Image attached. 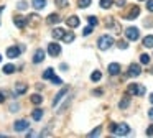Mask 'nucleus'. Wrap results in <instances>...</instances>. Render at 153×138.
Wrapping results in <instances>:
<instances>
[{"label": "nucleus", "instance_id": "obj_1", "mask_svg": "<svg viewBox=\"0 0 153 138\" xmlns=\"http://www.w3.org/2000/svg\"><path fill=\"white\" fill-rule=\"evenodd\" d=\"M110 131L117 137H127L130 133V127L127 123H112L110 125Z\"/></svg>", "mask_w": 153, "mask_h": 138}, {"label": "nucleus", "instance_id": "obj_2", "mask_svg": "<svg viewBox=\"0 0 153 138\" xmlns=\"http://www.w3.org/2000/svg\"><path fill=\"white\" fill-rule=\"evenodd\" d=\"M114 45V38L109 35H104L99 38V41H97V46H99V49H102V51H105V49H109L110 46Z\"/></svg>", "mask_w": 153, "mask_h": 138}, {"label": "nucleus", "instance_id": "obj_3", "mask_svg": "<svg viewBox=\"0 0 153 138\" xmlns=\"http://www.w3.org/2000/svg\"><path fill=\"white\" fill-rule=\"evenodd\" d=\"M127 92H128L130 95H143L145 94V87L140 84H130L128 87H127Z\"/></svg>", "mask_w": 153, "mask_h": 138}, {"label": "nucleus", "instance_id": "obj_4", "mask_svg": "<svg viewBox=\"0 0 153 138\" xmlns=\"http://www.w3.org/2000/svg\"><path fill=\"white\" fill-rule=\"evenodd\" d=\"M125 36L130 39V41H137L140 36V31L138 28H135V26H128V28L125 30Z\"/></svg>", "mask_w": 153, "mask_h": 138}, {"label": "nucleus", "instance_id": "obj_5", "mask_svg": "<svg viewBox=\"0 0 153 138\" xmlns=\"http://www.w3.org/2000/svg\"><path fill=\"white\" fill-rule=\"evenodd\" d=\"M48 53H50L53 58H56V56L61 54V46L58 45V43H50V45H48Z\"/></svg>", "mask_w": 153, "mask_h": 138}, {"label": "nucleus", "instance_id": "obj_6", "mask_svg": "<svg viewBox=\"0 0 153 138\" xmlns=\"http://www.w3.org/2000/svg\"><path fill=\"white\" fill-rule=\"evenodd\" d=\"M138 15H140V8H138L137 5H133L132 8H130V12L127 13V15H123V18H127V20H135Z\"/></svg>", "mask_w": 153, "mask_h": 138}, {"label": "nucleus", "instance_id": "obj_7", "mask_svg": "<svg viewBox=\"0 0 153 138\" xmlns=\"http://www.w3.org/2000/svg\"><path fill=\"white\" fill-rule=\"evenodd\" d=\"M20 53H22V48H18V46H10V48L7 49V56L10 59L18 58V56H20Z\"/></svg>", "mask_w": 153, "mask_h": 138}, {"label": "nucleus", "instance_id": "obj_8", "mask_svg": "<svg viewBox=\"0 0 153 138\" xmlns=\"http://www.w3.org/2000/svg\"><path fill=\"white\" fill-rule=\"evenodd\" d=\"M68 92H69V87H68V85H66V87H63L59 92H58V94H56V97H54V100H53V107H56V105H58V102H59L63 97H66V94H68Z\"/></svg>", "mask_w": 153, "mask_h": 138}, {"label": "nucleus", "instance_id": "obj_9", "mask_svg": "<svg viewBox=\"0 0 153 138\" xmlns=\"http://www.w3.org/2000/svg\"><path fill=\"white\" fill-rule=\"evenodd\" d=\"M140 72H142V68H140L138 64H130V68H128L130 77H137V76H140Z\"/></svg>", "mask_w": 153, "mask_h": 138}, {"label": "nucleus", "instance_id": "obj_10", "mask_svg": "<svg viewBox=\"0 0 153 138\" xmlns=\"http://www.w3.org/2000/svg\"><path fill=\"white\" fill-rule=\"evenodd\" d=\"M13 128H15V131H23L28 128V122L27 120H17L13 123Z\"/></svg>", "mask_w": 153, "mask_h": 138}, {"label": "nucleus", "instance_id": "obj_11", "mask_svg": "<svg viewBox=\"0 0 153 138\" xmlns=\"http://www.w3.org/2000/svg\"><path fill=\"white\" fill-rule=\"evenodd\" d=\"M79 23H81V20L77 18L76 15H73V16H69V18L66 20V25L69 26V28H77L79 26Z\"/></svg>", "mask_w": 153, "mask_h": 138}, {"label": "nucleus", "instance_id": "obj_12", "mask_svg": "<svg viewBox=\"0 0 153 138\" xmlns=\"http://www.w3.org/2000/svg\"><path fill=\"white\" fill-rule=\"evenodd\" d=\"M27 23L30 26H36L38 23H40V15H36V13H30V16H28Z\"/></svg>", "mask_w": 153, "mask_h": 138}, {"label": "nucleus", "instance_id": "obj_13", "mask_svg": "<svg viewBox=\"0 0 153 138\" xmlns=\"http://www.w3.org/2000/svg\"><path fill=\"white\" fill-rule=\"evenodd\" d=\"M13 22H15V25H17V28H25V25H27V20H25V16H22V15H15Z\"/></svg>", "mask_w": 153, "mask_h": 138}, {"label": "nucleus", "instance_id": "obj_14", "mask_svg": "<svg viewBox=\"0 0 153 138\" xmlns=\"http://www.w3.org/2000/svg\"><path fill=\"white\" fill-rule=\"evenodd\" d=\"M27 91H28V85L27 84H23V82H17V85H15V94L22 95V94H25Z\"/></svg>", "mask_w": 153, "mask_h": 138}, {"label": "nucleus", "instance_id": "obj_15", "mask_svg": "<svg viewBox=\"0 0 153 138\" xmlns=\"http://www.w3.org/2000/svg\"><path fill=\"white\" fill-rule=\"evenodd\" d=\"M43 59H45V51L43 49H38L33 56V64H40V62H43Z\"/></svg>", "mask_w": 153, "mask_h": 138}, {"label": "nucleus", "instance_id": "obj_16", "mask_svg": "<svg viewBox=\"0 0 153 138\" xmlns=\"http://www.w3.org/2000/svg\"><path fill=\"white\" fill-rule=\"evenodd\" d=\"M59 22H61V15H58V13H51V15L46 18L48 25H54V23H59Z\"/></svg>", "mask_w": 153, "mask_h": 138}, {"label": "nucleus", "instance_id": "obj_17", "mask_svg": "<svg viewBox=\"0 0 153 138\" xmlns=\"http://www.w3.org/2000/svg\"><path fill=\"white\" fill-rule=\"evenodd\" d=\"M120 72V64L119 62H112V64H109V74L110 76H117Z\"/></svg>", "mask_w": 153, "mask_h": 138}, {"label": "nucleus", "instance_id": "obj_18", "mask_svg": "<svg viewBox=\"0 0 153 138\" xmlns=\"http://www.w3.org/2000/svg\"><path fill=\"white\" fill-rule=\"evenodd\" d=\"M31 5H33V8L41 10V8H45V7H46V0H33V2H31Z\"/></svg>", "mask_w": 153, "mask_h": 138}, {"label": "nucleus", "instance_id": "obj_19", "mask_svg": "<svg viewBox=\"0 0 153 138\" xmlns=\"http://www.w3.org/2000/svg\"><path fill=\"white\" fill-rule=\"evenodd\" d=\"M143 46L145 48H153V35H148L143 38Z\"/></svg>", "mask_w": 153, "mask_h": 138}, {"label": "nucleus", "instance_id": "obj_20", "mask_svg": "<svg viewBox=\"0 0 153 138\" xmlns=\"http://www.w3.org/2000/svg\"><path fill=\"white\" fill-rule=\"evenodd\" d=\"M31 117H33V120H41V117H43V110L41 108H35L33 112H31Z\"/></svg>", "mask_w": 153, "mask_h": 138}, {"label": "nucleus", "instance_id": "obj_21", "mask_svg": "<svg viewBox=\"0 0 153 138\" xmlns=\"http://www.w3.org/2000/svg\"><path fill=\"white\" fill-rule=\"evenodd\" d=\"M30 100H31V104H35V105H40L41 102H43V97H41L40 94H33V95H31V99H30Z\"/></svg>", "mask_w": 153, "mask_h": 138}, {"label": "nucleus", "instance_id": "obj_22", "mask_svg": "<svg viewBox=\"0 0 153 138\" xmlns=\"http://www.w3.org/2000/svg\"><path fill=\"white\" fill-rule=\"evenodd\" d=\"M63 35H64V30L63 28H54L53 30V38L59 39V38H63Z\"/></svg>", "mask_w": 153, "mask_h": 138}, {"label": "nucleus", "instance_id": "obj_23", "mask_svg": "<svg viewBox=\"0 0 153 138\" xmlns=\"http://www.w3.org/2000/svg\"><path fill=\"white\" fill-rule=\"evenodd\" d=\"M128 105H130V97H128V95H125V97H123L122 100H120L119 107H120V108H127Z\"/></svg>", "mask_w": 153, "mask_h": 138}, {"label": "nucleus", "instance_id": "obj_24", "mask_svg": "<svg viewBox=\"0 0 153 138\" xmlns=\"http://www.w3.org/2000/svg\"><path fill=\"white\" fill-rule=\"evenodd\" d=\"M63 41L64 43H73L74 41V33H64V35H63Z\"/></svg>", "mask_w": 153, "mask_h": 138}, {"label": "nucleus", "instance_id": "obj_25", "mask_svg": "<svg viewBox=\"0 0 153 138\" xmlns=\"http://www.w3.org/2000/svg\"><path fill=\"white\" fill-rule=\"evenodd\" d=\"M114 5V0H100V8H110Z\"/></svg>", "mask_w": 153, "mask_h": 138}, {"label": "nucleus", "instance_id": "obj_26", "mask_svg": "<svg viewBox=\"0 0 153 138\" xmlns=\"http://www.w3.org/2000/svg\"><path fill=\"white\" fill-rule=\"evenodd\" d=\"M100 77H102V74H100V71H94L92 74H91V81H92V82H97V81H100Z\"/></svg>", "mask_w": 153, "mask_h": 138}, {"label": "nucleus", "instance_id": "obj_27", "mask_svg": "<svg viewBox=\"0 0 153 138\" xmlns=\"http://www.w3.org/2000/svg\"><path fill=\"white\" fill-rule=\"evenodd\" d=\"M4 72L5 74H12V72H15V66L13 64H5L4 66Z\"/></svg>", "mask_w": 153, "mask_h": 138}, {"label": "nucleus", "instance_id": "obj_28", "mask_svg": "<svg viewBox=\"0 0 153 138\" xmlns=\"http://www.w3.org/2000/svg\"><path fill=\"white\" fill-rule=\"evenodd\" d=\"M89 5H91V0H77V7L79 8H86Z\"/></svg>", "mask_w": 153, "mask_h": 138}, {"label": "nucleus", "instance_id": "obj_29", "mask_svg": "<svg viewBox=\"0 0 153 138\" xmlns=\"http://www.w3.org/2000/svg\"><path fill=\"white\" fill-rule=\"evenodd\" d=\"M53 74H54V69H53V68L46 69V71L43 72V79H50V77H51V76H53Z\"/></svg>", "mask_w": 153, "mask_h": 138}, {"label": "nucleus", "instance_id": "obj_30", "mask_svg": "<svg viewBox=\"0 0 153 138\" xmlns=\"http://www.w3.org/2000/svg\"><path fill=\"white\" fill-rule=\"evenodd\" d=\"M100 131H102V127H97L96 130H92L89 135H87V137H99V135H100Z\"/></svg>", "mask_w": 153, "mask_h": 138}, {"label": "nucleus", "instance_id": "obj_31", "mask_svg": "<svg viewBox=\"0 0 153 138\" xmlns=\"http://www.w3.org/2000/svg\"><path fill=\"white\" fill-rule=\"evenodd\" d=\"M140 62H142V64H148V62H150V56L148 54H140Z\"/></svg>", "mask_w": 153, "mask_h": 138}, {"label": "nucleus", "instance_id": "obj_32", "mask_svg": "<svg viewBox=\"0 0 153 138\" xmlns=\"http://www.w3.org/2000/svg\"><path fill=\"white\" fill-rule=\"evenodd\" d=\"M87 22H89V25H91V26H96L97 23H99L96 16H87Z\"/></svg>", "mask_w": 153, "mask_h": 138}, {"label": "nucleus", "instance_id": "obj_33", "mask_svg": "<svg viewBox=\"0 0 153 138\" xmlns=\"http://www.w3.org/2000/svg\"><path fill=\"white\" fill-rule=\"evenodd\" d=\"M50 79H51V82H53V84H58V85H59V84H61V82H63V81H61V79H59V77H58V76H54V74H53V76H51V77H50Z\"/></svg>", "mask_w": 153, "mask_h": 138}, {"label": "nucleus", "instance_id": "obj_34", "mask_svg": "<svg viewBox=\"0 0 153 138\" xmlns=\"http://www.w3.org/2000/svg\"><path fill=\"white\" fill-rule=\"evenodd\" d=\"M117 46H119L120 49H127V48H128V43H127V41H119V43H117Z\"/></svg>", "mask_w": 153, "mask_h": 138}, {"label": "nucleus", "instance_id": "obj_35", "mask_svg": "<svg viewBox=\"0 0 153 138\" xmlns=\"http://www.w3.org/2000/svg\"><path fill=\"white\" fill-rule=\"evenodd\" d=\"M56 5L61 7V8H63V7H68V0H56Z\"/></svg>", "mask_w": 153, "mask_h": 138}, {"label": "nucleus", "instance_id": "obj_36", "mask_svg": "<svg viewBox=\"0 0 153 138\" xmlns=\"http://www.w3.org/2000/svg\"><path fill=\"white\" fill-rule=\"evenodd\" d=\"M92 30H94V26H91V25H89V26H87V28H86V30H84V31H82V35H84V36L91 35V33H92Z\"/></svg>", "mask_w": 153, "mask_h": 138}, {"label": "nucleus", "instance_id": "obj_37", "mask_svg": "<svg viewBox=\"0 0 153 138\" xmlns=\"http://www.w3.org/2000/svg\"><path fill=\"white\" fill-rule=\"evenodd\" d=\"M17 7H18V10H27L28 5H27V2H18Z\"/></svg>", "mask_w": 153, "mask_h": 138}, {"label": "nucleus", "instance_id": "obj_38", "mask_svg": "<svg viewBox=\"0 0 153 138\" xmlns=\"http://www.w3.org/2000/svg\"><path fill=\"white\" fill-rule=\"evenodd\" d=\"M146 8L148 12H153V0H146Z\"/></svg>", "mask_w": 153, "mask_h": 138}, {"label": "nucleus", "instance_id": "obj_39", "mask_svg": "<svg viewBox=\"0 0 153 138\" xmlns=\"http://www.w3.org/2000/svg\"><path fill=\"white\" fill-rule=\"evenodd\" d=\"M146 137H153V125H150V127L146 128Z\"/></svg>", "mask_w": 153, "mask_h": 138}, {"label": "nucleus", "instance_id": "obj_40", "mask_svg": "<svg viewBox=\"0 0 153 138\" xmlns=\"http://www.w3.org/2000/svg\"><path fill=\"white\" fill-rule=\"evenodd\" d=\"M92 94H94V95H97V97H99V95H102V94H104V91H102V89H96V91H94Z\"/></svg>", "mask_w": 153, "mask_h": 138}, {"label": "nucleus", "instance_id": "obj_41", "mask_svg": "<svg viewBox=\"0 0 153 138\" xmlns=\"http://www.w3.org/2000/svg\"><path fill=\"white\" fill-rule=\"evenodd\" d=\"M125 5V0H117V7H123Z\"/></svg>", "mask_w": 153, "mask_h": 138}, {"label": "nucleus", "instance_id": "obj_42", "mask_svg": "<svg viewBox=\"0 0 153 138\" xmlns=\"http://www.w3.org/2000/svg\"><path fill=\"white\" fill-rule=\"evenodd\" d=\"M148 117H150V120H153V107L148 110Z\"/></svg>", "mask_w": 153, "mask_h": 138}, {"label": "nucleus", "instance_id": "obj_43", "mask_svg": "<svg viewBox=\"0 0 153 138\" xmlns=\"http://www.w3.org/2000/svg\"><path fill=\"white\" fill-rule=\"evenodd\" d=\"M48 135H50V130L46 128V130H43V133H41V137H48Z\"/></svg>", "mask_w": 153, "mask_h": 138}, {"label": "nucleus", "instance_id": "obj_44", "mask_svg": "<svg viewBox=\"0 0 153 138\" xmlns=\"http://www.w3.org/2000/svg\"><path fill=\"white\" fill-rule=\"evenodd\" d=\"M61 71H68V64H64V62H63V64H61Z\"/></svg>", "mask_w": 153, "mask_h": 138}, {"label": "nucleus", "instance_id": "obj_45", "mask_svg": "<svg viewBox=\"0 0 153 138\" xmlns=\"http://www.w3.org/2000/svg\"><path fill=\"white\" fill-rule=\"evenodd\" d=\"M4 100H5V95L2 94V92H0V104H2V102H4Z\"/></svg>", "mask_w": 153, "mask_h": 138}, {"label": "nucleus", "instance_id": "obj_46", "mask_svg": "<svg viewBox=\"0 0 153 138\" xmlns=\"http://www.w3.org/2000/svg\"><path fill=\"white\" fill-rule=\"evenodd\" d=\"M150 102H152V104H153V94L150 95Z\"/></svg>", "mask_w": 153, "mask_h": 138}, {"label": "nucleus", "instance_id": "obj_47", "mask_svg": "<svg viewBox=\"0 0 153 138\" xmlns=\"http://www.w3.org/2000/svg\"><path fill=\"white\" fill-rule=\"evenodd\" d=\"M2 10H4V7H0V13H2Z\"/></svg>", "mask_w": 153, "mask_h": 138}, {"label": "nucleus", "instance_id": "obj_48", "mask_svg": "<svg viewBox=\"0 0 153 138\" xmlns=\"http://www.w3.org/2000/svg\"><path fill=\"white\" fill-rule=\"evenodd\" d=\"M0 62H2V56H0Z\"/></svg>", "mask_w": 153, "mask_h": 138}]
</instances>
